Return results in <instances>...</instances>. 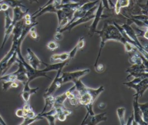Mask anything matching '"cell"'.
Here are the masks:
<instances>
[{
    "label": "cell",
    "mask_w": 148,
    "mask_h": 125,
    "mask_svg": "<svg viewBox=\"0 0 148 125\" xmlns=\"http://www.w3.org/2000/svg\"><path fill=\"white\" fill-rule=\"evenodd\" d=\"M1 11L5 12V11L8 10L9 8V6L7 4H6V3H5L3 2H2L1 1Z\"/></svg>",
    "instance_id": "d590c367"
},
{
    "label": "cell",
    "mask_w": 148,
    "mask_h": 125,
    "mask_svg": "<svg viewBox=\"0 0 148 125\" xmlns=\"http://www.w3.org/2000/svg\"><path fill=\"white\" fill-rule=\"evenodd\" d=\"M5 26L4 29L8 28L12 24V19L9 16V13L8 10L5 11Z\"/></svg>",
    "instance_id": "484cf974"
},
{
    "label": "cell",
    "mask_w": 148,
    "mask_h": 125,
    "mask_svg": "<svg viewBox=\"0 0 148 125\" xmlns=\"http://www.w3.org/2000/svg\"><path fill=\"white\" fill-rule=\"evenodd\" d=\"M28 1H29V2L30 3H33V2H36V3H39V2H38V0H28Z\"/></svg>",
    "instance_id": "60d3db41"
},
{
    "label": "cell",
    "mask_w": 148,
    "mask_h": 125,
    "mask_svg": "<svg viewBox=\"0 0 148 125\" xmlns=\"http://www.w3.org/2000/svg\"><path fill=\"white\" fill-rule=\"evenodd\" d=\"M54 38L57 41H60L62 38V33L59 32V31H56L55 35H54Z\"/></svg>",
    "instance_id": "e575fe53"
},
{
    "label": "cell",
    "mask_w": 148,
    "mask_h": 125,
    "mask_svg": "<svg viewBox=\"0 0 148 125\" xmlns=\"http://www.w3.org/2000/svg\"><path fill=\"white\" fill-rule=\"evenodd\" d=\"M125 112V108L124 107H119L116 110V113H117L118 118L119 119L120 124L121 125L125 124V119H124Z\"/></svg>",
    "instance_id": "cb8c5ba5"
},
{
    "label": "cell",
    "mask_w": 148,
    "mask_h": 125,
    "mask_svg": "<svg viewBox=\"0 0 148 125\" xmlns=\"http://www.w3.org/2000/svg\"><path fill=\"white\" fill-rule=\"evenodd\" d=\"M125 124H127V125L135 124L134 120V115H133V112H132V114H131V116L128 117V121H127V122L125 123Z\"/></svg>",
    "instance_id": "d6a6232c"
},
{
    "label": "cell",
    "mask_w": 148,
    "mask_h": 125,
    "mask_svg": "<svg viewBox=\"0 0 148 125\" xmlns=\"http://www.w3.org/2000/svg\"><path fill=\"white\" fill-rule=\"evenodd\" d=\"M65 93L66 95L67 99L69 100V102L71 105L77 106L80 105L79 101V94L77 91L75 90V85L66 90Z\"/></svg>",
    "instance_id": "7c38bea8"
},
{
    "label": "cell",
    "mask_w": 148,
    "mask_h": 125,
    "mask_svg": "<svg viewBox=\"0 0 148 125\" xmlns=\"http://www.w3.org/2000/svg\"><path fill=\"white\" fill-rule=\"evenodd\" d=\"M89 0H61V4L68 3H79L82 5L89 2Z\"/></svg>",
    "instance_id": "83f0119b"
},
{
    "label": "cell",
    "mask_w": 148,
    "mask_h": 125,
    "mask_svg": "<svg viewBox=\"0 0 148 125\" xmlns=\"http://www.w3.org/2000/svg\"><path fill=\"white\" fill-rule=\"evenodd\" d=\"M13 82H2V90L7 91L8 90L12 88V83Z\"/></svg>",
    "instance_id": "f546056e"
},
{
    "label": "cell",
    "mask_w": 148,
    "mask_h": 125,
    "mask_svg": "<svg viewBox=\"0 0 148 125\" xmlns=\"http://www.w3.org/2000/svg\"><path fill=\"white\" fill-rule=\"evenodd\" d=\"M138 105L142 113V118L143 121L148 124V102L144 104L138 103Z\"/></svg>",
    "instance_id": "7402d4cb"
},
{
    "label": "cell",
    "mask_w": 148,
    "mask_h": 125,
    "mask_svg": "<svg viewBox=\"0 0 148 125\" xmlns=\"http://www.w3.org/2000/svg\"><path fill=\"white\" fill-rule=\"evenodd\" d=\"M94 68L96 72L101 73L105 69V66L103 64H97L95 67Z\"/></svg>",
    "instance_id": "4dcf8cb0"
},
{
    "label": "cell",
    "mask_w": 148,
    "mask_h": 125,
    "mask_svg": "<svg viewBox=\"0 0 148 125\" xmlns=\"http://www.w3.org/2000/svg\"><path fill=\"white\" fill-rule=\"evenodd\" d=\"M106 106V104L105 102H100L98 105V107L99 109H103L104 108H105V107Z\"/></svg>",
    "instance_id": "8d00e7d4"
},
{
    "label": "cell",
    "mask_w": 148,
    "mask_h": 125,
    "mask_svg": "<svg viewBox=\"0 0 148 125\" xmlns=\"http://www.w3.org/2000/svg\"><path fill=\"white\" fill-rule=\"evenodd\" d=\"M123 84L135 90L136 93L133 95H137L139 97H142L148 88V77L134 78L133 80L127 82H123Z\"/></svg>",
    "instance_id": "3957f363"
},
{
    "label": "cell",
    "mask_w": 148,
    "mask_h": 125,
    "mask_svg": "<svg viewBox=\"0 0 148 125\" xmlns=\"http://www.w3.org/2000/svg\"><path fill=\"white\" fill-rule=\"evenodd\" d=\"M101 2H102V4L105 9H106L107 10H109L110 9V8L109 6L108 0H101Z\"/></svg>",
    "instance_id": "836d02e7"
},
{
    "label": "cell",
    "mask_w": 148,
    "mask_h": 125,
    "mask_svg": "<svg viewBox=\"0 0 148 125\" xmlns=\"http://www.w3.org/2000/svg\"><path fill=\"white\" fill-rule=\"evenodd\" d=\"M0 11H1V2L0 1Z\"/></svg>",
    "instance_id": "b9f144b4"
},
{
    "label": "cell",
    "mask_w": 148,
    "mask_h": 125,
    "mask_svg": "<svg viewBox=\"0 0 148 125\" xmlns=\"http://www.w3.org/2000/svg\"><path fill=\"white\" fill-rule=\"evenodd\" d=\"M27 54L26 55V59L28 61V63L34 69H37L42 64V60H40L34 52L30 49H27Z\"/></svg>",
    "instance_id": "30bf717a"
},
{
    "label": "cell",
    "mask_w": 148,
    "mask_h": 125,
    "mask_svg": "<svg viewBox=\"0 0 148 125\" xmlns=\"http://www.w3.org/2000/svg\"><path fill=\"white\" fill-rule=\"evenodd\" d=\"M57 112V119L60 122H64L66 117L72 113V111L66 108L64 105L55 108Z\"/></svg>",
    "instance_id": "9a60e30c"
},
{
    "label": "cell",
    "mask_w": 148,
    "mask_h": 125,
    "mask_svg": "<svg viewBox=\"0 0 148 125\" xmlns=\"http://www.w3.org/2000/svg\"><path fill=\"white\" fill-rule=\"evenodd\" d=\"M16 115L18 117H21V118H24V112H23V110L22 108L20 109H18L16 111Z\"/></svg>",
    "instance_id": "1f68e13d"
},
{
    "label": "cell",
    "mask_w": 148,
    "mask_h": 125,
    "mask_svg": "<svg viewBox=\"0 0 148 125\" xmlns=\"http://www.w3.org/2000/svg\"><path fill=\"white\" fill-rule=\"evenodd\" d=\"M29 83L28 82H27L25 83L24 84V87L21 93V95L25 102H28L30 98L31 95L33 94H36L37 93V91L39 89V87H36L33 89L29 87Z\"/></svg>",
    "instance_id": "4fadbf2b"
},
{
    "label": "cell",
    "mask_w": 148,
    "mask_h": 125,
    "mask_svg": "<svg viewBox=\"0 0 148 125\" xmlns=\"http://www.w3.org/2000/svg\"><path fill=\"white\" fill-rule=\"evenodd\" d=\"M98 8V6L96 5L95 6H94L93 8H92L91 9H90L89 10H88L86 13L84 14V16H83V17L77 19L76 20H75V21L72 22V23L66 25V26H65L64 28H61V30H60L59 31L61 33H62L64 31H68V32H71V31L76 26H77V25H79L80 24L87 22L92 19H93L94 18L95 16V12L97 10Z\"/></svg>",
    "instance_id": "277c9868"
},
{
    "label": "cell",
    "mask_w": 148,
    "mask_h": 125,
    "mask_svg": "<svg viewBox=\"0 0 148 125\" xmlns=\"http://www.w3.org/2000/svg\"><path fill=\"white\" fill-rule=\"evenodd\" d=\"M90 72L89 68L75 71L73 72H61V77L62 78V83H65L68 82H74L75 80L80 79L88 74Z\"/></svg>",
    "instance_id": "5b68a950"
},
{
    "label": "cell",
    "mask_w": 148,
    "mask_h": 125,
    "mask_svg": "<svg viewBox=\"0 0 148 125\" xmlns=\"http://www.w3.org/2000/svg\"><path fill=\"white\" fill-rule=\"evenodd\" d=\"M56 1H57V0H49L48 1H47V2L46 3H45L43 6H42V7H40L39 9H42V8H44V7H45V6H47V5H50V4H51V3H53Z\"/></svg>",
    "instance_id": "74e56055"
},
{
    "label": "cell",
    "mask_w": 148,
    "mask_h": 125,
    "mask_svg": "<svg viewBox=\"0 0 148 125\" xmlns=\"http://www.w3.org/2000/svg\"><path fill=\"white\" fill-rule=\"evenodd\" d=\"M44 117H43L42 116H40L39 115H38V113L36 115V116L32 118H24V120L23 122L20 124V125H29L31 124H32V123L41 120V119H43Z\"/></svg>",
    "instance_id": "d4e9b609"
},
{
    "label": "cell",
    "mask_w": 148,
    "mask_h": 125,
    "mask_svg": "<svg viewBox=\"0 0 148 125\" xmlns=\"http://www.w3.org/2000/svg\"><path fill=\"white\" fill-rule=\"evenodd\" d=\"M75 90L79 94V104L84 106L87 109V115H93L94 112L92 110L93 104L98 95L103 91V86H100L98 89H92L86 86L80 79L75 80L74 82Z\"/></svg>",
    "instance_id": "6da1fadb"
},
{
    "label": "cell",
    "mask_w": 148,
    "mask_h": 125,
    "mask_svg": "<svg viewBox=\"0 0 148 125\" xmlns=\"http://www.w3.org/2000/svg\"><path fill=\"white\" fill-rule=\"evenodd\" d=\"M44 98H45V105H44L43 109L42 111L39 113H42L46 112L47 108H52L53 106V104L55 100V96L51 94L44 97Z\"/></svg>",
    "instance_id": "ffe728a7"
},
{
    "label": "cell",
    "mask_w": 148,
    "mask_h": 125,
    "mask_svg": "<svg viewBox=\"0 0 148 125\" xmlns=\"http://www.w3.org/2000/svg\"><path fill=\"white\" fill-rule=\"evenodd\" d=\"M28 10H29V9H27L25 12H23L21 10V8L19 6H17L13 8V18H12L13 23L15 24L17 21L23 19L24 15L28 12Z\"/></svg>",
    "instance_id": "e0dca14e"
},
{
    "label": "cell",
    "mask_w": 148,
    "mask_h": 125,
    "mask_svg": "<svg viewBox=\"0 0 148 125\" xmlns=\"http://www.w3.org/2000/svg\"><path fill=\"white\" fill-rule=\"evenodd\" d=\"M95 33H97L99 35V36L101 38V42L99 46V50L94 67H95L98 64L99 58L101 56L102 50L106 42L108 41H115L120 42L123 45H124L127 42V41L123 37L119 29L114 24H109L108 22H105L104 23L103 28L101 31L95 30Z\"/></svg>",
    "instance_id": "7a4b0ae2"
},
{
    "label": "cell",
    "mask_w": 148,
    "mask_h": 125,
    "mask_svg": "<svg viewBox=\"0 0 148 125\" xmlns=\"http://www.w3.org/2000/svg\"><path fill=\"white\" fill-rule=\"evenodd\" d=\"M40 116L44 118H46L50 125H54L57 119V112L55 108H52L49 111H46L42 113H38Z\"/></svg>",
    "instance_id": "2e32d148"
},
{
    "label": "cell",
    "mask_w": 148,
    "mask_h": 125,
    "mask_svg": "<svg viewBox=\"0 0 148 125\" xmlns=\"http://www.w3.org/2000/svg\"><path fill=\"white\" fill-rule=\"evenodd\" d=\"M0 124H3V125H6V123H5V122L4 121V120L3 119V118L2 117L1 115H0Z\"/></svg>",
    "instance_id": "f35d334b"
},
{
    "label": "cell",
    "mask_w": 148,
    "mask_h": 125,
    "mask_svg": "<svg viewBox=\"0 0 148 125\" xmlns=\"http://www.w3.org/2000/svg\"><path fill=\"white\" fill-rule=\"evenodd\" d=\"M69 59L72 60L70 58L69 52H64L61 54H54L50 56V61L52 63H54L56 61L63 62Z\"/></svg>",
    "instance_id": "ac0fdd59"
},
{
    "label": "cell",
    "mask_w": 148,
    "mask_h": 125,
    "mask_svg": "<svg viewBox=\"0 0 148 125\" xmlns=\"http://www.w3.org/2000/svg\"><path fill=\"white\" fill-rule=\"evenodd\" d=\"M104 9L105 8L102 5V2L100 1L99 4L98 6L97 10L95 13V16H94V18L93 19H94L93 22L92 23L91 25L88 27L89 28L88 35H90V36H92L95 33V30H97V27L99 20L102 19V16Z\"/></svg>",
    "instance_id": "ba28073f"
},
{
    "label": "cell",
    "mask_w": 148,
    "mask_h": 125,
    "mask_svg": "<svg viewBox=\"0 0 148 125\" xmlns=\"http://www.w3.org/2000/svg\"><path fill=\"white\" fill-rule=\"evenodd\" d=\"M16 63L18 64V69L15 71L17 76V81L21 82L23 84L28 81V78L26 73L25 68L22 62L18 58L16 60Z\"/></svg>",
    "instance_id": "8fae6325"
},
{
    "label": "cell",
    "mask_w": 148,
    "mask_h": 125,
    "mask_svg": "<svg viewBox=\"0 0 148 125\" xmlns=\"http://www.w3.org/2000/svg\"><path fill=\"white\" fill-rule=\"evenodd\" d=\"M106 112L94 114L93 115H87L85 116L84 119L82 121L81 124H88V125H95L101 122L107 120V117L105 116Z\"/></svg>",
    "instance_id": "9c48e42d"
},
{
    "label": "cell",
    "mask_w": 148,
    "mask_h": 125,
    "mask_svg": "<svg viewBox=\"0 0 148 125\" xmlns=\"http://www.w3.org/2000/svg\"><path fill=\"white\" fill-rule=\"evenodd\" d=\"M138 98L139 97L137 95H134V100L132 102L133 106V115H134V120L135 124L137 125H147L145 123L142 118V113L140 109V108L138 105Z\"/></svg>",
    "instance_id": "52a82bcc"
},
{
    "label": "cell",
    "mask_w": 148,
    "mask_h": 125,
    "mask_svg": "<svg viewBox=\"0 0 148 125\" xmlns=\"http://www.w3.org/2000/svg\"><path fill=\"white\" fill-rule=\"evenodd\" d=\"M35 26H33L30 28V30L28 32V34H29V35H30V36H31L32 38H33L34 39H35L36 41H38L39 36L37 34V32L36 31V29H35Z\"/></svg>",
    "instance_id": "f1b7e54d"
},
{
    "label": "cell",
    "mask_w": 148,
    "mask_h": 125,
    "mask_svg": "<svg viewBox=\"0 0 148 125\" xmlns=\"http://www.w3.org/2000/svg\"><path fill=\"white\" fill-rule=\"evenodd\" d=\"M129 61L132 64H144L147 66V59L143 56L138 51H134L131 54Z\"/></svg>",
    "instance_id": "5bb4252c"
},
{
    "label": "cell",
    "mask_w": 148,
    "mask_h": 125,
    "mask_svg": "<svg viewBox=\"0 0 148 125\" xmlns=\"http://www.w3.org/2000/svg\"><path fill=\"white\" fill-rule=\"evenodd\" d=\"M109 2V6L110 8H114V4H113V3L112 2V0H108Z\"/></svg>",
    "instance_id": "ab89813d"
},
{
    "label": "cell",
    "mask_w": 148,
    "mask_h": 125,
    "mask_svg": "<svg viewBox=\"0 0 148 125\" xmlns=\"http://www.w3.org/2000/svg\"><path fill=\"white\" fill-rule=\"evenodd\" d=\"M63 68H59L57 71V75L53 80L52 81L51 83L50 84L49 87L46 90L44 94H43V97H45L47 95H51L53 94L56 90L59 89L61 85L63 84L62 83V78L61 77V72Z\"/></svg>",
    "instance_id": "8992f818"
},
{
    "label": "cell",
    "mask_w": 148,
    "mask_h": 125,
    "mask_svg": "<svg viewBox=\"0 0 148 125\" xmlns=\"http://www.w3.org/2000/svg\"><path fill=\"white\" fill-rule=\"evenodd\" d=\"M148 67L144 64H132V66L128 67L125 71L127 72H148Z\"/></svg>",
    "instance_id": "d6986e66"
},
{
    "label": "cell",
    "mask_w": 148,
    "mask_h": 125,
    "mask_svg": "<svg viewBox=\"0 0 148 125\" xmlns=\"http://www.w3.org/2000/svg\"><path fill=\"white\" fill-rule=\"evenodd\" d=\"M47 47L50 50L54 51L55 50H57L59 47V44L57 42H56V41H51L47 43Z\"/></svg>",
    "instance_id": "4316f807"
},
{
    "label": "cell",
    "mask_w": 148,
    "mask_h": 125,
    "mask_svg": "<svg viewBox=\"0 0 148 125\" xmlns=\"http://www.w3.org/2000/svg\"><path fill=\"white\" fill-rule=\"evenodd\" d=\"M1 1L7 4L9 8H11L12 9L17 6L25 8V6L23 5V2L20 0H1Z\"/></svg>",
    "instance_id": "603a6c76"
},
{
    "label": "cell",
    "mask_w": 148,
    "mask_h": 125,
    "mask_svg": "<svg viewBox=\"0 0 148 125\" xmlns=\"http://www.w3.org/2000/svg\"><path fill=\"white\" fill-rule=\"evenodd\" d=\"M67 99L66 95L65 93H64L60 95L55 97V100L53 104V108H57L62 105H64V102L65 100Z\"/></svg>",
    "instance_id": "44dd1931"
}]
</instances>
